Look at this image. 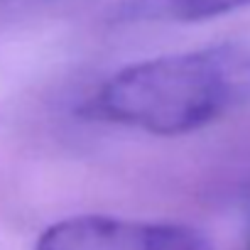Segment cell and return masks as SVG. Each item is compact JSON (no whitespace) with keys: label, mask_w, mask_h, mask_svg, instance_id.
Instances as JSON below:
<instances>
[{"label":"cell","mask_w":250,"mask_h":250,"mask_svg":"<svg viewBox=\"0 0 250 250\" xmlns=\"http://www.w3.org/2000/svg\"><path fill=\"white\" fill-rule=\"evenodd\" d=\"M248 103L250 40H228L125 66L81 113L152 135H184Z\"/></svg>","instance_id":"cell-1"},{"label":"cell","mask_w":250,"mask_h":250,"mask_svg":"<svg viewBox=\"0 0 250 250\" xmlns=\"http://www.w3.org/2000/svg\"><path fill=\"white\" fill-rule=\"evenodd\" d=\"M35 250H211L206 238L177 223L76 216L42 233Z\"/></svg>","instance_id":"cell-2"},{"label":"cell","mask_w":250,"mask_h":250,"mask_svg":"<svg viewBox=\"0 0 250 250\" xmlns=\"http://www.w3.org/2000/svg\"><path fill=\"white\" fill-rule=\"evenodd\" d=\"M245 5H250V0H145L140 10L145 15L194 22V20L218 18Z\"/></svg>","instance_id":"cell-3"}]
</instances>
